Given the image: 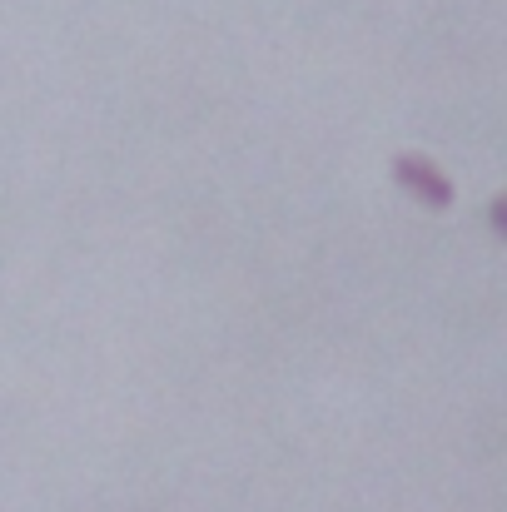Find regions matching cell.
<instances>
[{
    "label": "cell",
    "instance_id": "1",
    "mask_svg": "<svg viewBox=\"0 0 507 512\" xmlns=\"http://www.w3.org/2000/svg\"><path fill=\"white\" fill-rule=\"evenodd\" d=\"M393 179H398L408 194H418L428 209H453V199H458L453 179L438 170V165H428L423 155H398V160H393Z\"/></svg>",
    "mask_w": 507,
    "mask_h": 512
}]
</instances>
